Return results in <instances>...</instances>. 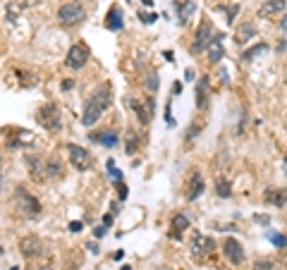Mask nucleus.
Returning <instances> with one entry per match:
<instances>
[{
    "instance_id": "nucleus-1",
    "label": "nucleus",
    "mask_w": 287,
    "mask_h": 270,
    "mask_svg": "<svg viewBox=\"0 0 287 270\" xmlns=\"http://www.w3.org/2000/svg\"><path fill=\"white\" fill-rule=\"evenodd\" d=\"M110 103H113V91H110V86H108V84L96 86L93 93L89 96V100H86V105H84V113H81V125H84V127H93L101 120V115L110 108Z\"/></svg>"
},
{
    "instance_id": "nucleus-2",
    "label": "nucleus",
    "mask_w": 287,
    "mask_h": 270,
    "mask_svg": "<svg viewBox=\"0 0 287 270\" xmlns=\"http://www.w3.org/2000/svg\"><path fill=\"white\" fill-rule=\"evenodd\" d=\"M15 206H17L19 215L27 218V220H38L41 213H43L41 201H38L34 194H29L24 187H17V189H15Z\"/></svg>"
},
{
    "instance_id": "nucleus-3",
    "label": "nucleus",
    "mask_w": 287,
    "mask_h": 270,
    "mask_svg": "<svg viewBox=\"0 0 287 270\" xmlns=\"http://www.w3.org/2000/svg\"><path fill=\"white\" fill-rule=\"evenodd\" d=\"M36 122L43 127L45 132H60L63 127V113L58 108V103H43L36 110Z\"/></svg>"
},
{
    "instance_id": "nucleus-4",
    "label": "nucleus",
    "mask_w": 287,
    "mask_h": 270,
    "mask_svg": "<svg viewBox=\"0 0 287 270\" xmlns=\"http://www.w3.org/2000/svg\"><path fill=\"white\" fill-rule=\"evenodd\" d=\"M86 15L89 12H86V8L81 3H63L58 8V22L63 27H77V24H81L86 19Z\"/></svg>"
},
{
    "instance_id": "nucleus-5",
    "label": "nucleus",
    "mask_w": 287,
    "mask_h": 270,
    "mask_svg": "<svg viewBox=\"0 0 287 270\" xmlns=\"http://www.w3.org/2000/svg\"><path fill=\"white\" fill-rule=\"evenodd\" d=\"M127 105L134 110L136 120H139L141 125H149L153 117H156V96H144V98L129 96V98H127Z\"/></svg>"
},
{
    "instance_id": "nucleus-6",
    "label": "nucleus",
    "mask_w": 287,
    "mask_h": 270,
    "mask_svg": "<svg viewBox=\"0 0 287 270\" xmlns=\"http://www.w3.org/2000/svg\"><path fill=\"white\" fill-rule=\"evenodd\" d=\"M67 160L77 172H86L93 168V155L79 144H67Z\"/></svg>"
},
{
    "instance_id": "nucleus-7",
    "label": "nucleus",
    "mask_w": 287,
    "mask_h": 270,
    "mask_svg": "<svg viewBox=\"0 0 287 270\" xmlns=\"http://www.w3.org/2000/svg\"><path fill=\"white\" fill-rule=\"evenodd\" d=\"M192 258L194 261H204V258H208L211 253L215 251V242L213 237H208V234H194V239H192Z\"/></svg>"
},
{
    "instance_id": "nucleus-8",
    "label": "nucleus",
    "mask_w": 287,
    "mask_h": 270,
    "mask_svg": "<svg viewBox=\"0 0 287 270\" xmlns=\"http://www.w3.org/2000/svg\"><path fill=\"white\" fill-rule=\"evenodd\" d=\"M204 191H206V180H204L201 170H197V168L189 170L187 182H184V198H187V201H197Z\"/></svg>"
},
{
    "instance_id": "nucleus-9",
    "label": "nucleus",
    "mask_w": 287,
    "mask_h": 270,
    "mask_svg": "<svg viewBox=\"0 0 287 270\" xmlns=\"http://www.w3.org/2000/svg\"><path fill=\"white\" fill-rule=\"evenodd\" d=\"M213 22L208 17L201 19V24L197 27V34H194V43H192V50L194 53H201V50H206L208 43L213 41Z\"/></svg>"
},
{
    "instance_id": "nucleus-10",
    "label": "nucleus",
    "mask_w": 287,
    "mask_h": 270,
    "mask_svg": "<svg viewBox=\"0 0 287 270\" xmlns=\"http://www.w3.org/2000/svg\"><path fill=\"white\" fill-rule=\"evenodd\" d=\"M220 249H223V256L227 258L230 265H242L244 263V246L240 244V239H234V237H225L223 244H220Z\"/></svg>"
},
{
    "instance_id": "nucleus-11",
    "label": "nucleus",
    "mask_w": 287,
    "mask_h": 270,
    "mask_svg": "<svg viewBox=\"0 0 287 270\" xmlns=\"http://www.w3.org/2000/svg\"><path fill=\"white\" fill-rule=\"evenodd\" d=\"M89 58H91V50L86 48V45H84V43H74L70 50H67L65 65H67L70 70H81V67H86Z\"/></svg>"
},
{
    "instance_id": "nucleus-12",
    "label": "nucleus",
    "mask_w": 287,
    "mask_h": 270,
    "mask_svg": "<svg viewBox=\"0 0 287 270\" xmlns=\"http://www.w3.org/2000/svg\"><path fill=\"white\" fill-rule=\"evenodd\" d=\"M19 251H22V256L24 258H38V256H43L45 253V246L43 242L38 239V237H34V234H29V237H22L19 239Z\"/></svg>"
},
{
    "instance_id": "nucleus-13",
    "label": "nucleus",
    "mask_w": 287,
    "mask_h": 270,
    "mask_svg": "<svg viewBox=\"0 0 287 270\" xmlns=\"http://www.w3.org/2000/svg\"><path fill=\"white\" fill-rule=\"evenodd\" d=\"M172 10H175V15H177L179 27H187L189 19L194 17V12H197V3H194V0H175V3H172Z\"/></svg>"
},
{
    "instance_id": "nucleus-14",
    "label": "nucleus",
    "mask_w": 287,
    "mask_h": 270,
    "mask_svg": "<svg viewBox=\"0 0 287 270\" xmlns=\"http://www.w3.org/2000/svg\"><path fill=\"white\" fill-rule=\"evenodd\" d=\"M29 168V175H31V180L34 182H45V158L38 153H31L24 158Z\"/></svg>"
},
{
    "instance_id": "nucleus-15",
    "label": "nucleus",
    "mask_w": 287,
    "mask_h": 270,
    "mask_svg": "<svg viewBox=\"0 0 287 270\" xmlns=\"http://www.w3.org/2000/svg\"><path fill=\"white\" fill-rule=\"evenodd\" d=\"M285 8H287V0H266L259 5V15L261 19H273L278 15H285Z\"/></svg>"
},
{
    "instance_id": "nucleus-16",
    "label": "nucleus",
    "mask_w": 287,
    "mask_h": 270,
    "mask_svg": "<svg viewBox=\"0 0 287 270\" xmlns=\"http://www.w3.org/2000/svg\"><path fill=\"white\" fill-rule=\"evenodd\" d=\"M263 201L273 208H285L287 206V187H268L263 191Z\"/></svg>"
},
{
    "instance_id": "nucleus-17",
    "label": "nucleus",
    "mask_w": 287,
    "mask_h": 270,
    "mask_svg": "<svg viewBox=\"0 0 287 270\" xmlns=\"http://www.w3.org/2000/svg\"><path fill=\"white\" fill-rule=\"evenodd\" d=\"M89 139L93 144H101L106 146V148H113V146L120 144V136H117L115 129H103V132H91Z\"/></svg>"
},
{
    "instance_id": "nucleus-18",
    "label": "nucleus",
    "mask_w": 287,
    "mask_h": 270,
    "mask_svg": "<svg viewBox=\"0 0 287 270\" xmlns=\"http://www.w3.org/2000/svg\"><path fill=\"white\" fill-rule=\"evenodd\" d=\"M189 230V218L184 213H175L170 220V230H168V237L170 239H182V234Z\"/></svg>"
},
{
    "instance_id": "nucleus-19",
    "label": "nucleus",
    "mask_w": 287,
    "mask_h": 270,
    "mask_svg": "<svg viewBox=\"0 0 287 270\" xmlns=\"http://www.w3.org/2000/svg\"><path fill=\"white\" fill-rule=\"evenodd\" d=\"M65 175V165L60 155H48L45 158V180H60Z\"/></svg>"
},
{
    "instance_id": "nucleus-20",
    "label": "nucleus",
    "mask_w": 287,
    "mask_h": 270,
    "mask_svg": "<svg viewBox=\"0 0 287 270\" xmlns=\"http://www.w3.org/2000/svg\"><path fill=\"white\" fill-rule=\"evenodd\" d=\"M223 38H225V34H215L213 36V41L208 43V48H206V55H208V63H213V65H218L220 60L225 58V48H223Z\"/></svg>"
},
{
    "instance_id": "nucleus-21",
    "label": "nucleus",
    "mask_w": 287,
    "mask_h": 270,
    "mask_svg": "<svg viewBox=\"0 0 287 270\" xmlns=\"http://www.w3.org/2000/svg\"><path fill=\"white\" fill-rule=\"evenodd\" d=\"M254 36H256V24L254 22H240V29L234 31V43L247 45Z\"/></svg>"
},
{
    "instance_id": "nucleus-22",
    "label": "nucleus",
    "mask_w": 287,
    "mask_h": 270,
    "mask_svg": "<svg viewBox=\"0 0 287 270\" xmlns=\"http://www.w3.org/2000/svg\"><path fill=\"white\" fill-rule=\"evenodd\" d=\"M103 24H106V29L108 31H120V29L125 27V17H122V10L117 8H110L108 10V15H106V22H103Z\"/></svg>"
},
{
    "instance_id": "nucleus-23",
    "label": "nucleus",
    "mask_w": 287,
    "mask_h": 270,
    "mask_svg": "<svg viewBox=\"0 0 287 270\" xmlns=\"http://www.w3.org/2000/svg\"><path fill=\"white\" fill-rule=\"evenodd\" d=\"M15 134H17V136H8V146H10V148H24L27 144L34 141V134L27 132V129H15Z\"/></svg>"
},
{
    "instance_id": "nucleus-24",
    "label": "nucleus",
    "mask_w": 287,
    "mask_h": 270,
    "mask_svg": "<svg viewBox=\"0 0 287 270\" xmlns=\"http://www.w3.org/2000/svg\"><path fill=\"white\" fill-rule=\"evenodd\" d=\"M197 108L199 110L208 108V77H201L197 81Z\"/></svg>"
},
{
    "instance_id": "nucleus-25",
    "label": "nucleus",
    "mask_w": 287,
    "mask_h": 270,
    "mask_svg": "<svg viewBox=\"0 0 287 270\" xmlns=\"http://www.w3.org/2000/svg\"><path fill=\"white\" fill-rule=\"evenodd\" d=\"M266 50H268V43H266V41H261V43H254L251 48H247V50L240 55V60H242V63H251L254 58H259V55L266 53Z\"/></svg>"
},
{
    "instance_id": "nucleus-26",
    "label": "nucleus",
    "mask_w": 287,
    "mask_h": 270,
    "mask_svg": "<svg viewBox=\"0 0 287 270\" xmlns=\"http://www.w3.org/2000/svg\"><path fill=\"white\" fill-rule=\"evenodd\" d=\"M139 146H141V136L136 134L134 129H127V136H125V151L129 155H134L139 151Z\"/></svg>"
},
{
    "instance_id": "nucleus-27",
    "label": "nucleus",
    "mask_w": 287,
    "mask_h": 270,
    "mask_svg": "<svg viewBox=\"0 0 287 270\" xmlns=\"http://www.w3.org/2000/svg\"><path fill=\"white\" fill-rule=\"evenodd\" d=\"M215 194L220 198H230L232 196V184H230V180L225 177V175H220L218 180H215Z\"/></svg>"
},
{
    "instance_id": "nucleus-28",
    "label": "nucleus",
    "mask_w": 287,
    "mask_h": 270,
    "mask_svg": "<svg viewBox=\"0 0 287 270\" xmlns=\"http://www.w3.org/2000/svg\"><path fill=\"white\" fill-rule=\"evenodd\" d=\"M144 84H146V89L151 91V96H153V93L158 91V72H156V70H149V74H146V81H144Z\"/></svg>"
},
{
    "instance_id": "nucleus-29",
    "label": "nucleus",
    "mask_w": 287,
    "mask_h": 270,
    "mask_svg": "<svg viewBox=\"0 0 287 270\" xmlns=\"http://www.w3.org/2000/svg\"><path fill=\"white\" fill-rule=\"evenodd\" d=\"M268 239L273 246L278 249H287V234H280V232H268Z\"/></svg>"
},
{
    "instance_id": "nucleus-30",
    "label": "nucleus",
    "mask_w": 287,
    "mask_h": 270,
    "mask_svg": "<svg viewBox=\"0 0 287 270\" xmlns=\"http://www.w3.org/2000/svg\"><path fill=\"white\" fill-rule=\"evenodd\" d=\"M275 268V263L270 261V258H259V261L251 265V270H273Z\"/></svg>"
},
{
    "instance_id": "nucleus-31",
    "label": "nucleus",
    "mask_w": 287,
    "mask_h": 270,
    "mask_svg": "<svg viewBox=\"0 0 287 270\" xmlns=\"http://www.w3.org/2000/svg\"><path fill=\"white\" fill-rule=\"evenodd\" d=\"M201 129H204V125H199V122H194V125L189 127L187 129V144H192V141L197 139V134L201 132Z\"/></svg>"
},
{
    "instance_id": "nucleus-32",
    "label": "nucleus",
    "mask_w": 287,
    "mask_h": 270,
    "mask_svg": "<svg viewBox=\"0 0 287 270\" xmlns=\"http://www.w3.org/2000/svg\"><path fill=\"white\" fill-rule=\"evenodd\" d=\"M218 10H225V12H227V22L232 24V22H234V15L240 12V3H232L230 8H218Z\"/></svg>"
},
{
    "instance_id": "nucleus-33",
    "label": "nucleus",
    "mask_w": 287,
    "mask_h": 270,
    "mask_svg": "<svg viewBox=\"0 0 287 270\" xmlns=\"http://www.w3.org/2000/svg\"><path fill=\"white\" fill-rule=\"evenodd\" d=\"M139 19H141L144 24H153V22H156V19H158V15H156V12H139Z\"/></svg>"
},
{
    "instance_id": "nucleus-34",
    "label": "nucleus",
    "mask_w": 287,
    "mask_h": 270,
    "mask_svg": "<svg viewBox=\"0 0 287 270\" xmlns=\"http://www.w3.org/2000/svg\"><path fill=\"white\" fill-rule=\"evenodd\" d=\"M115 187H117V196H120V201H127V196H129L127 184H122V182H115Z\"/></svg>"
},
{
    "instance_id": "nucleus-35",
    "label": "nucleus",
    "mask_w": 287,
    "mask_h": 270,
    "mask_svg": "<svg viewBox=\"0 0 287 270\" xmlns=\"http://www.w3.org/2000/svg\"><path fill=\"white\" fill-rule=\"evenodd\" d=\"M165 122L170 127H175V120H172V100H168V105H165Z\"/></svg>"
},
{
    "instance_id": "nucleus-36",
    "label": "nucleus",
    "mask_w": 287,
    "mask_h": 270,
    "mask_svg": "<svg viewBox=\"0 0 287 270\" xmlns=\"http://www.w3.org/2000/svg\"><path fill=\"white\" fill-rule=\"evenodd\" d=\"M278 29H280V31H282V34H287V12H285V15H282V17L278 19Z\"/></svg>"
},
{
    "instance_id": "nucleus-37",
    "label": "nucleus",
    "mask_w": 287,
    "mask_h": 270,
    "mask_svg": "<svg viewBox=\"0 0 287 270\" xmlns=\"http://www.w3.org/2000/svg\"><path fill=\"white\" fill-rule=\"evenodd\" d=\"M254 220H256V223H261V225H268V223H270L268 215H254Z\"/></svg>"
},
{
    "instance_id": "nucleus-38",
    "label": "nucleus",
    "mask_w": 287,
    "mask_h": 270,
    "mask_svg": "<svg viewBox=\"0 0 287 270\" xmlns=\"http://www.w3.org/2000/svg\"><path fill=\"white\" fill-rule=\"evenodd\" d=\"M72 86H74V81H72V79H65L63 84H60V89H63V91H70Z\"/></svg>"
},
{
    "instance_id": "nucleus-39",
    "label": "nucleus",
    "mask_w": 287,
    "mask_h": 270,
    "mask_svg": "<svg viewBox=\"0 0 287 270\" xmlns=\"http://www.w3.org/2000/svg\"><path fill=\"white\" fill-rule=\"evenodd\" d=\"M70 230H72V232H79V230H81V223H79V220L70 223Z\"/></svg>"
},
{
    "instance_id": "nucleus-40",
    "label": "nucleus",
    "mask_w": 287,
    "mask_h": 270,
    "mask_svg": "<svg viewBox=\"0 0 287 270\" xmlns=\"http://www.w3.org/2000/svg\"><path fill=\"white\" fill-rule=\"evenodd\" d=\"M93 234H96V237H103V234H106V225H101V227H96V230H93Z\"/></svg>"
},
{
    "instance_id": "nucleus-41",
    "label": "nucleus",
    "mask_w": 287,
    "mask_h": 270,
    "mask_svg": "<svg viewBox=\"0 0 287 270\" xmlns=\"http://www.w3.org/2000/svg\"><path fill=\"white\" fill-rule=\"evenodd\" d=\"M179 91H182V84H179V81H175V84H172V96H177Z\"/></svg>"
},
{
    "instance_id": "nucleus-42",
    "label": "nucleus",
    "mask_w": 287,
    "mask_h": 270,
    "mask_svg": "<svg viewBox=\"0 0 287 270\" xmlns=\"http://www.w3.org/2000/svg\"><path fill=\"white\" fill-rule=\"evenodd\" d=\"M280 168H282V172H285V177H287V155H282V160H280Z\"/></svg>"
},
{
    "instance_id": "nucleus-43",
    "label": "nucleus",
    "mask_w": 287,
    "mask_h": 270,
    "mask_svg": "<svg viewBox=\"0 0 287 270\" xmlns=\"http://www.w3.org/2000/svg\"><path fill=\"white\" fill-rule=\"evenodd\" d=\"M103 225H106V227L113 225V215H103Z\"/></svg>"
},
{
    "instance_id": "nucleus-44",
    "label": "nucleus",
    "mask_w": 287,
    "mask_h": 270,
    "mask_svg": "<svg viewBox=\"0 0 287 270\" xmlns=\"http://www.w3.org/2000/svg\"><path fill=\"white\" fill-rule=\"evenodd\" d=\"M278 50H280V53H282V50H287V38H282V43L278 45Z\"/></svg>"
},
{
    "instance_id": "nucleus-45",
    "label": "nucleus",
    "mask_w": 287,
    "mask_h": 270,
    "mask_svg": "<svg viewBox=\"0 0 287 270\" xmlns=\"http://www.w3.org/2000/svg\"><path fill=\"white\" fill-rule=\"evenodd\" d=\"M144 5H146V8H153V0H141Z\"/></svg>"
},
{
    "instance_id": "nucleus-46",
    "label": "nucleus",
    "mask_w": 287,
    "mask_h": 270,
    "mask_svg": "<svg viewBox=\"0 0 287 270\" xmlns=\"http://www.w3.org/2000/svg\"><path fill=\"white\" fill-rule=\"evenodd\" d=\"M120 270H132V265H122V268H120Z\"/></svg>"
},
{
    "instance_id": "nucleus-47",
    "label": "nucleus",
    "mask_w": 287,
    "mask_h": 270,
    "mask_svg": "<svg viewBox=\"0 0 287 270\" xmlns=\"http://www.w3.org/2000/svg\"><path fill=\"white\" fill-rule=\"evenodd\" d=\"M36 270H51V265H43V268H36Z\"/></svg>"
},
{
    "instance_id": "nucleus-48",
    "label": "nucleus",
    "mask_w": 287,
    "mask_h": 270,
    "mask_svg": "<svg viewBox=\"0 0 287 270\" xmlns=\"http://www.w3.org/2000/svg\"><path fill=\"white\" fill-rule=\"evenodd\" d=\"M67 3H81V0H67Z\"/></svg>"
},
{
    "instance_id": "nucleus-49",
    "label": "nucleus",
    "mask_w": 287,
    "mask_h": 270,
    "mask_svg": "<svg viewBox=\"0 0 287 270\" xmlns=\"http://www.w3.org/2000/svg\"><path fill=\"white\" fill-rule=\"evenodd\" d=\"M285 84H287V67H285Z\"/></svg>"
},
{
    "instance_id": "nucleus-50",
    "label": "nucleus",
    "mask_w": 287,
    "mask_h": 270,
    "mask_svg": "<svg viewBox=\"0 0 287 270\" xmlns=\"http://www.w3.org/2000/svg\"><path fill=\"white\" fill-rule=\"evenodd\" d=\"M0 256H3V246H0Z\"/></svg>"
},
{
    "instance_id": "nucleus-51",
    "label": "nucleus",
    "mask_w": 287,
    "mask_h": 270,
    "mask_svg": "<svg viewBox=\"0 0 287 270\" xmlns=\"http://www.w3.org/2000/svg\"><path fill=\"white\" fill-rule=\"evenodd\" d=\"M0 182H3V177H0Z\"/></svg>"
}]
</instances>
